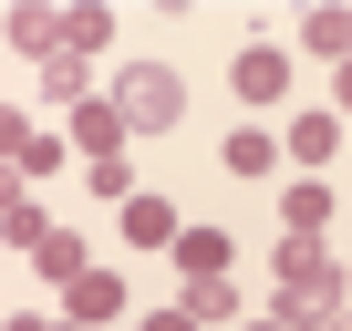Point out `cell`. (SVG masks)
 Returning a JSON list of instances; mask_svg holds the SVG:
<instances>
[{
	"label": "cell",
	"instance_id": "7a4b0ae2",
	"mask_svg": "<svg viewBox=\"0 0 352 331\" xmlns=\"http://www.w3.org/2000/svg\"><path fill=\"white\" fill-rule=\"evenodd\" d=\"M104 104L124 114V135H176V124H187V83H176V62H124Z\"/></svg>",
	"mask_w": 352,
	"mask_h": 331
},
{
	"label": "cell",
	"instance_id": "cb8c5ba5",
	"mask_svg": "<svg viewBox=\"0 0 352 331\" xmlns=\"http://www.w3.org/2000/svg\"><path fill=\"white\" fill-rule=\"evenodd\" d=\"M311 331H352V300H331V310H321V321H311Z\"/></svg>",
	"mask_w": 352,
	"mask_h": 331
},
{
	"label": "cell",
	"instance_id": "d4e9b609",
	"mask_svg": "<svg viewBox=\"0 0 352 331\" xmlns=\"http://www.w3.org/2000/svg\"><path fill=\"white\" fill-rule=\"evenodd\" d=\"M239 331H290V321H280V310H270V321H259V310H249V321H239Z\"/></svg>",
	"mask_w": 352,
	"mask_h": 331
},
{
	"label": "cell",
	"instance_id": "7402d4cb",
	"mask_svg": "<svg viewBox=\"0 0 352 331\" xmlns=\"http://www.w3.org/2000/svg\"><path fill=\"white\" fill-rule=\"evenodd\" d=\"M32 197V176H21V166H0V207H21Z\"/></svg>",
	"mask_w": 352,
	"mask_h": 331
},
{
	"label": "cell",
	"instance_id": "603a6c76",
	"mask_svg": "<svg viewBox=\"0 0 352 331\" xmlns=\"http://www.w3.org/2000/svg\"><path fill=\"white\" fill-rule=\"evenodd\" d=\"M331 114H352V62H331Z\"/></svg>",
	"mask_w": 352,
	"mask_h": 331
},
{
	"label": "cell",
	"instance_id": "44dd1931",
	"mask_svg": "<svg viewBox=\"0 0 352 331\" xmlns=\"http://www.w3.org/2000/svg\"><path fill=\"white\" fill-rule=\"evenodd\" d=\"M135 331H197V321H187V310H176V300H166V310H145Z\"/></svg>",
	"mask_w": 352,
	"mask_h": 331
},
{
	"label": "cell",
	"instance_id": "e0dca14e",
	"mask_svg": "<svg viewBox=\"0 0 352 331\" xmlns=\"http://www.w3.org/2000/svg\"><path fill=\"white\" fill-rule=\"evenodd\" d=\"M42 238H52V218H42L32 197H21V207H0V249H21V259H32Z\"/></svg>",
	"mask_w": 352,
	"mask_h": 331
},
{
	"label": "cell",
	"instance_id": "8992f818",
	"mask_svg": "<svg viewBox=\"0 0 352 331\" xmlns=\"http://www.w3.org/2000/svg\"><path fill=\"white\" fill-rule=\"evenodd\" d=\"M32 93H42V114H83V104H94V62H83V52H52Z\"/></svg>",
	"mask_w": 352,
	"mask_h": 331
},
{
	"label": "cell",
	"instance_id": "9c48e42d",
	"mask_svg": "<svg viewBox=\"0 0 352 331\" xmlns=\"http://www.w3.org/2000/svg\"><path fill=\"white\" fill-rule=\"evenodd\" d=\"M218 166H228V176H249V187H259V176H280V166H290V155H280V135H270V124H239Z\"/></svg>",
	"mask_w": 352,
	"mask_h": 331
},
{
	"label": "cell",
	"instance_id": "83f0119b",
	"mask_svg": "<svg viewBox=\"0 0 352 331\" xmlns=\"http://www.w3.org/2000/svg\"><path fill=\"white\" fill-rule=\"evenodd\" d=\"M0 331H11V321H0Z\"/></svg>",
	"mask_w": 352,
	"mask_h": 331
},
{
	"label": "cell",
	"instance_id": "484cf974",
	"mask_svg": "<svg viewBox=\"0 0 352 331\" xmlns=\"http://www.w3.org/2000/svg\"><path fill=\"white\" fill-rule=\"evenodd\" d=\"M42 331H83V321H42Z\"/></svg>",
	"mask_w": 352,
	"mask_h": 331
},
{
	"label": "cell",
	"instance_id": "ba28073f",
	"mask_svg": "<svg viewBox=\"0 0 352 331\" xmlns=\"http://www.w3.org/2000/svg\"><path fill=\"white\" fill-rule=\"evenodd\" d=\"M187 279H228V259H239V238L228 228H176V249H166Z\"/></svg>",
	"mask_w": 352,
	"mask_h": 331
},
{
	"label": "cell",
	"instance_id": "277c9868",
	"mask_svg": "<svg viewBox=\"0 0 352 331\" xmlns=\"http://www.w3.org/2000/svg\"><path fill=\"white\" fill-rule=\"evenodd\" d=\"M73 166H124V114H114L104 93L73 114Z\"/></svg>",
	"mask_w": 352,
	"mask_h": 331
},
{
	"label": "cell",
	"instance_id": "8fae6325",
	"mask_svg": "<svg viewBox=\"0 0 352 331\" xmlns=\"http://www.w3.org/2000/svg\"><path fill=\"white\" fill-rule=\"evenodd\" d=\"M0 32H11V52H63V11H42V0H21V11H0Z\"/></svg>",
	"mask_w": 352,
	"mask_h": 331
},
{
	"label": "cell",
	"instance_id": "7c38bea8",
	"mask_svg": "<svg viewBox=\"0 0 352 331\" xmlns=\"http://www.w3.org/2000/svg\"><path fill=\"white\" fill-rule=\"evenodd\" d=\"M280 155H290V166H331V155H342V114H300V124L280 135Z\"/></svg>",
	"mask_w": 352,
	"mask_h": 331
},
{
	"label": "cell",
	"instance_id": "4316f807",
	"mask_svg": "<svg viewBox=\"0 0 352 331\" xmlns=\"http://www.w3.org/2000/svg\"><path fill=\"white\" fill-rule=\"evenodd\" d=\"M11 331H42V321H11Z\"/></svg>",
	"mask_w": 352,
	"mask_h": 331
},
{
	"label": "cell",
	"instance_id": "6da1fadb",
	"mask_svg": "<svg viewBox=\"0 0 352 331\" xmlns=\"http://www.w3.org/2000/svg\"><path fill=\"white\" fill-rule=\"evenodd\" d=\"M270 269H280V321H290V331H311V321L342 300V249H331V238H280Z\"/></svg>",
	"mask_w": 352,
	"mask_h": 331
},
{
	"label": "cell",
	"instance_id": "ffe728a7",
	"mask_svg": "<svg viewBox=\"0 0 352 331\" xmlns=\"http://www.w3.org/2000/svg\"><path fill=\"white\" fill-rule=\"evenodd\" d=\"M83 187H94V197H114V207H124V197H135V166H83Z\"/></svg>",
	"mask_w": 352,
	"mask_h": 331
},
{
	"label": "cell",
	"instance_id": "52a82bcc",
	"mask_svg": "<svg viewBox=\"0 0 352 331\" xmlns=\"http://www.w3.org/2000/svg\"><path fill=\"white\" fill-rule=\"evenodd\" d=\"M63 321H83V331H104V321H124V279H114V269H83V279L63 290Z\"/></svg>",
	"mask_w": 352,
	"mask_h": 331
},
{
	"label": "cell",
	"instance_id": "30bf717a",
	"mask_svg": "<svg viewBox=\"0 0 352 331\" xmlns=\"http://www.w3.org/2000/svg\"><path fill=\"white\" fill-rule=\"evenodd\" d=\"M280 218H290V238H331V187L321 176H290L280 187Z\"/></svg>",
	"mask_w": 352,
	"mask_h": 331
},
{
	"label": "cell",
	"instance_id": "d6986e66",
	"mask_svg": "<svg viewBox=\"0 0 352 331\" xmlns=\"http://www.w3.org/2000/svg\"><path fill=\"white\" fill-rule=\"evenodd\" d=\"M73 166V135H32V155H21V176H63Z\"/></svg>",
	"mask_w": 352,
	"mask_h": 331
},
{
	"label": "cell",
	"instance_id": "2e32d148",
	"mask_svg": "<svg viewBox=\"0 0 352 331\" xmlns=\"http://www.w3.org/2000/svg\"><path fill=\"white\" fill-rule=\"evenodd\" d=\"M32 269H42L52 290H73V279H83V238H73V228H52V238L32 249Z\"/></svg>",
	"mask_w": 352,
	"mask_h": 331
},
{
	"label": "cell",
	"instance_id": "4fadbf2b",
	"mask_svg": "<svg viewBox=\"0 0 352 331\" xmlns=\"http://www.w3.org/2000/svg\"><path fill=\"white\" fill-rule=\"evenodd\" d=\"M300 52L311 62H352V11H300Z\"/></svg>",
	"mask_w": 352,
	"mask_h": 331
},
{
	"label": "cell",
	"instance_id": "ac0fdd59",
	"mask_svg": "<svg viewBox=\"0 0 352 331\" xmlns=\"http://www.w3.org/2000/svg\"><path fill=\"white\" fill-rule=\"evenodd\" d=\"M32 135H42V124H32L21 104H0V166H21V155H32Z\"/></svg>",
	"mask_w": 352,
	"mask_h": 331
},
{
	"label": "cell",
	"instance_id": "3957f363",
	"mask_svg": "<svg viewBox=\"0 0 352 331\" xmlns=\"http://www.w3.org/2000/svg\"><path fill=\"white\" fill-rule=\"evenodd\" d=\"M228 93H239L249 114H270V104L290 93V52H280V42H249V52L228 62Z\"/></svg>",
	"mask_w": 352,
	"mask_h": 331
},
{
	"label": "cell",
	"instance_id": "5bb4252c",
	"mask_svg": "<svg viewBox=\"0 0 352 331\" xmlns=\"http://www.w3.org/2000/svg\"><path fill=\"white\" fill-rule=\"evenodd\" d=\"M104 42H114V11H104V0H73V11H63V52H83V62H94Z\"/></svg>",
	"mask_w": 352,
	"mask_h": 331
},
{
	"label": "cell",
	"instance_id": "5b68a950",
	"mask_svg": "<svg viewBox=\"0 0 352 331\" xmlns=\"http://www.w3.org/2000/svg\"><path fill=\"white\" fill-rule=\"evenodd\" d=\"M176 310H187L197 331H239V321H249V300H239V279H187V290H176Z\"/></svg>",
	"mask_w": 352,
	"mask_h": 331
},
{
	"label": "cell",
	"instance_id": "9a60e30c",
	"mask_svg": "<svg viewBox=\"0 0 352 331\" xmlns=\"http://www.w3.org/2000/svg\"><path fill=\"white\" fill-rule=\"evenodd\" d=\"M124 238L135 249H176V207L166 197H124Z\"/></svg>",
	"mask_w": 352,
	"mask_h": 331
}]
</instances>
